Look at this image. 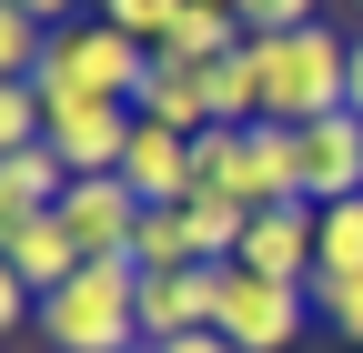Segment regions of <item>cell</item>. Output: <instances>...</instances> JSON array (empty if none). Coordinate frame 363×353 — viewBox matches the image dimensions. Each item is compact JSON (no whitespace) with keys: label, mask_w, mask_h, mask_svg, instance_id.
Returning a JSON list of instances; mask_svg holds the SVG:
<instances>
[{"label":"cell","mask_w":363,"mask_h":353,"mask_svg":"<svg viewBox=\"0 0 363 353\" xmlns=\"http://www.w3.org/2000/svg\"><path fill=\"white\" fill-rule=\"evenodd\" d=\"M142 81H152L142 40H121L111 21H81V30H51L30 91H40V121H51V111H81V101H142Z\"/></svg>","instance_id":"obj_1"},{"label":"cell","mask_w":363,"mask_h":353,"mask_svg":"<svg viewBox=\"0 0 363 353\" xmlns=\"http://www.w3.org/2000/svg\"><path fill=\"white\" fill-rule=\"evenodd\" d=\"M142 262H81V273L40 303V333H51V353H152L142 343Z\"/></svg>","instance_id":"obj_2"},{"label":"cell","mask_w":363,"mask_h":353,"mask_svg":"<svg viewBox=\"0 0 363 353\" xmlns=\"http://www.w3.org/2000/svg\"><path fill=\"white\" fill-rule=\"evenodd\" d=\"M252 61H262V121L303 131V121L343 111V81H353V40H333L323 21H313V30H272V40H252Z\"/></svg>","instance_id":"obj_3"},{"label":"cell","mask_w":363,"mask_h":353,"mask_svg":"<svg viewBox=\"0 0 363 353\" xmlns=\"http://www.w3.org/2000/svg\"><path fill=\"white\" fill-rule=\"evenodd\" d=\"M192 162H202V192L242 202V212L293 202V131H283V121H252V131L212 121V131H192Z\"/></svg>","instance_id":"obj_4"},{"label":"cell","mask_w":363,"mask_h":353,"mask_svg":"<svg viewBox=\"0 0 363 353\" xmlns=\"http://www.w3.org/2000/svg\"><path fill=\"white\" fill-rule=\"evenodd\" d=\"M363 192V121L353 111H323V121H303L293 131V202L313 212H333Z\"/></svg>","instance_id":"obj_5"},{"label":"cell","mask_w":363,"mask_h":353,"mask_svg":"<svg viewBox=\"0 0 363 353\" xmlns=\"http://www.w3.org/2000/svg\"><path fill=\"white\" fill-rule=\"evenodd\" d=\"M303 303L313 293H293V283H262V273H242L233 262V283H222V343H242V353H293L303 343Z\"/></svg>","instance_id":"obj_6"},{"label":"cell","mask_w":363,"mask_h":353,"mask_svg":"<svg viewBox=\"0 0 363 353\" xmlns=\"http://www.w3.org/2000/svg\"><path fill=\"white\" fill-rule=\"evenodd\" d=\"M121 182H131V202H142V212H182V202L202 192V162H192V142H182V131H162V121H131Z\"/></svg>","instance_id":"obj_7"},{"label":"cell","mask_w":363,"mask_h":353,"mask_svg":"<svg viewBox=\"0 0 363 353\" xmlns=\"http://www.w3.org/2000/svg\"><path fill=\"white\" fill-rule=\"evenodd\" d=\"M61 232L81 242V262H121L131 232H142V202H131L121 172H101V182H71V192H61Z\"/></svg>","instance_id":"obj_8"},{"label":"cell","mask_w":363,"mask_h":353,"mask_svg":"<svg viewBox=\"0 0 363 353\" xmlns=\"http://www.w3.org/2000/svg\"><path fill=\"white\" fill-rule=\"evenodd\" d=\"M313 223H323L313 202H272V212H252V232H242V273L313 293Z\"/></svg>","instance_id":"obj_9"},{"label":"cell","mask_w":363,"mask_h":353,"mask_svg":"<svg viewBox=\"0 0 363 353\" xmlns=\"http://www.w3.org/2000/svg\"><path fill=\"white\" fill-rule=\"evenodd\" d=\"M131 101H81V111H51V152L71 162V182H101V172H121L131 152Z\"/></svg>","instance_id":"obj_10"},{"label":"cell","mask_w":363,"mask_h":353,"mask_svg":"<svg viewBox=\"0 0 363 353\" xmlns=\"http://www.w3.org/2000/svg\"><path fill=\"white\" fill-rule=\"evenodd\" d=\"M142 121H162V131H182V142H192V131H212V91H202V71L192 61H162L152 51V81H142V101H131Z\"/></svg>","instance_id":"obj_11"},{"label":"cell","mask_w":363,"mask_h":353,"mask_svg":"<svg viewBox=\"0 0 363 353\" xmlns=\"http://www.w3.org/2000/svg\"><path fill=\"white\" fill-rule=\"evenodd\" d=\"M0 262H11V273H21V283H30L40 303H51V293H61V283L81 273V242L61 232V212H40V223H30V232H21L11 252H0Z\"/></svg>","instance_id":"obj_12"},{"label":"cell","mask_w":363,"mask_h":353,"mask_svg":"<svg viewBox=\"0 0 363 353\" xmlns=\"http://www.w3.org/2000/svg\"><path fill=\"white\" fill-rule=\"evenodd\" d=\"M182 232H192V262H242L252 212H242V202H222V192H192V202H182Z\"/></svg>","instance_id":"obj_13"},{"label":"cell","mask_w":363,"mask_h":353,"mask_svg":"<svg viewBox=\"0 0 363 353\" xmlns=\"http://www.w3.org/2000/svg\"><path fill=\"white\" fill-rule=\"evenodd\" d=\"M202 91H212V121H233V131L262 121V61H252V40H242V51H222V61L202 71Z\"/></svg>","instance_id":"obj_14"},{"label":"cell","mask_w":363,"mask_h":353,"mask_svg":"<svg viewBox=\"0 0 363 353\" xmlns=\"http://www.w3.org/2000/svg\"><path fill=\"white\" fill-rule=\"evenodd\" d=\"M353 273H363V192L313 223V283H353Z\"/></svg>","instance_id":"obj_15"},{"label":"cell","mask_w":363,"mask_h":353,"mask_svg":"<svg viewBox=\"0 0 363 353\" xmlns=\"http://www.w3.org/2000/svg\"><path fill=\"white\" fill-rule=\"evenodd\" d=\"M242 40H252V30H242L233 11H212V0H192V11H182V30H172V51H162V61H192V71H212L222 51H242Z\"/></svg>","instance_id":"obj_16"},{"label":"cell","mask_w":363,"mask_h":353,"mask_svg":"<svg viewBox=\"0 0 363 353\" xmlns=\"http://www.w3.org/2000/svg\"><path fill=\"white\" fill-rule=\"evenodd\" d=\"M182 11H192V0H101V21H111L121 40H142V51H172Z\"/></svg>","instance_id":"obj_17"},{"label":"cell","mask_w":363,"mask_h":353,"mask_svg":"<svg viewBox=\"0 0 363 353\" xmlns=\"http://www.w3.org/2000/svg\"><path fill=\"white\" fill-rule=\"evenodd\" d=\"M131 262H142V273H192V232H182V212H142Z\"/></svg>","instance_id":"obj_18"},{"label":"cell","mask_w":363,"mask_h":353,"mask_svg":"<svg viewBox=\"0 0 363 353\" xmlns=\"http://www.w3.org/2000/svg\"><path fill=\"white\" fill-rule=\"evenodd\" d=\"M40 51H51V30H40L21 0H0V81H30V71H40Z\"/></svg>","instance_id":"obj_19"},{"label":"cell","mask_w":363,"mask_h":353,"mask_svg":"<svg viewBox=\"0 0 363 353\" xmlns=\"http://www.w3.org/2000/svg\"><path fill=\"white\" fill-rule=\"evenodd\" d=\"M30 142H51V121H40V91L30 81H0V162L30 152Z\"/></svg>","instance_id":"obj_20"},{"label":"cell","mask_w":363,"mask_h":353,"mask_svg":"<svg viewBox=\"0 0 363 353\" xmlns=\"http://www.w3.org/2000/svg\"><path fill=\"white\" fill-rule=\"evenodd\" d=\"M313 313H323L343 343H363V273L353 283H313Z\"/></svg>","instance_id":"obj_21"},{"label":"cell","mask_w":363,"mask_h":353,"mask_svg":"<svg viewBox=\"0 0 363 353\" xmlns=\"http://www.w3.org/2000/svg\"><path fill=\"white\" fill-rule=\"evenodd\" d=\"M242 30H252V40H272V30H313V0H252Z\"/></svg>","instance_id":"obj_22"},{"label":"cell","mask_w":363,"mask_h":353,"mask_svg":"<svg viewBox=\"0 0 363 353\" xmlns=\"http://www.w3.org/2000/svg\"><path fill=\"white\" fill-rule=\"evenodd\" d=\"M21 323H40V293L11 273V262H0V333H21Z\"/></svg>","instance_id":"obj_23"},{"label":"cell","mask_w":363,"mask_h":353,"mask_svg":"<svg viewBox=\"0 0 363 353\" xmlns=\"http://www.w3.org/2000/svg\"><path fill=\"white\" fill-rule=\"evenodd\" d=\"M21 11H30L40 30H71V0H21Z\"/></svg>","instance_id":"obj_24"},{"label":"cell","mask_w":363,"mask_h":353,"mask_svg":"<svg viewBox=\"0 0 363 353\" xmlns=\"http://www.w3.org/2000/svg\"><path fill=\"white\" fill-rule=\"evenodd\" d=\"M343 111L363 121V40H353V81H343Z\"/></svg>","instance_id":"obj_25"},{"label":"cell","mask_w":363,"mask_h":353,"mask_svg":"<svg viewBox=\"0 0 363 353\" xmlns=\"http://www.w3.org/2000/svg\"><path fill=\"white\" fill-rule=\"evenodd\" d=\"M172 353H242V343H222V333H182Z\"/></svg>","instance_id":"obj_26"},{"label":"cell","mask_w":363,"mask_h":353,"mask_svg":"<svg viewBox=\"0 0 363 353\" xmlns=\"http://www.w3.org/2000/svg\"><path fill=\"white\" fill-rule=\"evenodd\" d=\"M212 11H233V21H242V11H252V0H212Z\"/></svg>","instance_id":"obj_27"},{"label":"cell","mask_w":363,"mask_h":353,"mask_svg":"<svg viewBox=\"0 0 363 353\" xmlns=\"http://www.w3.org/2000/svg\"><path fill=\"white\" fill-rule=\"evenodd\" d=\"M353 11H363V0H353Z\"/></svg>","instance_id":"obj_28"}]
</instances>
